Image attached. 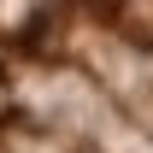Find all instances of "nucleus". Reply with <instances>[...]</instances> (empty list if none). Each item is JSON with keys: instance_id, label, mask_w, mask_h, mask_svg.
<instances>
[{"instance_id": "nucleus-1", "label": "nucleus", "mask_w": 153, "mask_h": 153, "mask_svg": "<svg viewBox=\"0 0 153 153\" xmlns=\"http://www.w3.org/2000/svg\"><path fill=\"white\" fill-rule=\"evenodd\" d=\"M88 65H94V71L112 82V94H124V100H135L141 88L153 94V59L141 53V47H130V41H118V36H100L94 53H88Z\"/></svg>"}]
</instances>
